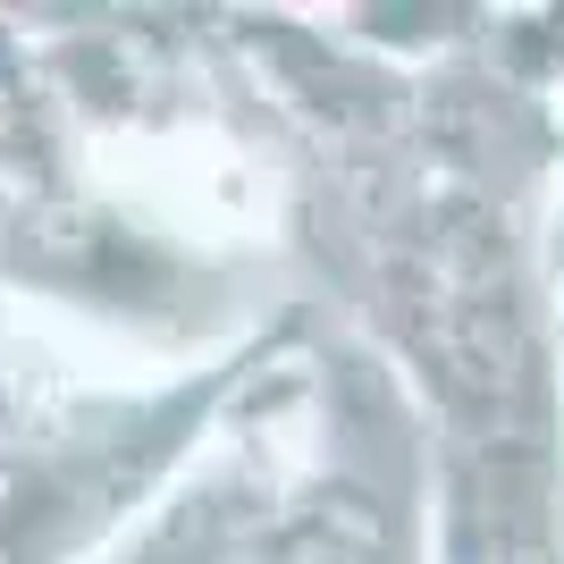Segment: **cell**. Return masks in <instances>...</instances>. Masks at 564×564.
<instances>
[{
    "mask_svg": "<svg viewBox=\"0 0 564 564\" xmlns=\"http://www.w3.org/2000/svg\"><path fill=\"white\" fill-rule=\"evenodd\" d=\"M329 304L286 312L203 371L118 362L0 312V564H94L194 471L236 397Z\"/></svg>",
    "mask_w": 564,
    "mask_h": 564,
    "instance_id": "7a4b0ae2",
    "label": "cell"
},
{
    "mask_svg": "<svg viewBox=\"0 0 564 564\" xmlns=\"http://www.w3.org/2000/svg\"><path fill=\"white\" fill-rule=\"evenodd\" d=\"M430 438L362 337L312 321L94 564H422Z\"/></svg>",
    "mask_w": 564,
    "mask_h": 564,
    "instance_id": "6da1fadb",
    "label": "cell"
}]
</instances>
